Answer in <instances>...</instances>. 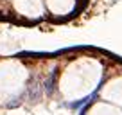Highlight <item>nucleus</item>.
<instances>
[{
  "mask_svg": "<svg viewBox=\"0 0 122 115\" xmlns=\"http://www.w3.org/2000/svg\"><path fill=\"white\" fill-rule=\"evenodd\" d=\"M27 97L30 101H40L41 99V84H40L38 77H32L27 84Z\"/></svg>",
  "mask_w": 122,
  "mask_h": 115,
  "instance_id": "obj_1",
  "label": "nucleus"
},
{
  "mask_svg": "<svg viewBox=\"0 0 122 115\" xmlns=\"http://www.w3.org/2000/svg\"><path fill=\"white\" fill-rule=\"evenodd\" d=\"M56 76H57V70L54 68L52 72L49 74V76L45 77V81H43V92L47 94V95H52L54 90H56Z\"/></svg>",
  "mask_w": 122,
  "mask_h": 115,
  "instance_id": "obj_2",
  "label": "nucleus"
},
{
  "mask_svg": "<svg viewBox=\"0 0 122 115\" xmlns=\"http://www.w3.org/2000/svg\"><path fill=\"white\" fill-rule=\"evenodd\" d=\"M97 95V92H93L92 94V95H88V97H84V99H81V101H74V103H70L68 106L70 108H81L83 106V104H88V103H92V101H93V97Z\"/></svg>",
  "mask_w": 122,
  "mask_h": 115,
  "instance_id": "obj_3",
  "label": "nucleus"
},
{
  "mask_svg": "<svg viewBox=\"0 0 122 115\" xmlns=\"http://www.w3.org/2000/svg\"><path fill=\"white\" fill-rule=\"evenodd\" d=\"M23 103V95H18V97H13V101H7L5 103V108H16Z\"/></svg>",
  "mask_w": 122,
  "mask_h": 115,
  "instance_id": "obj_4",
  "label": "nucleus"
}]
</instances>
